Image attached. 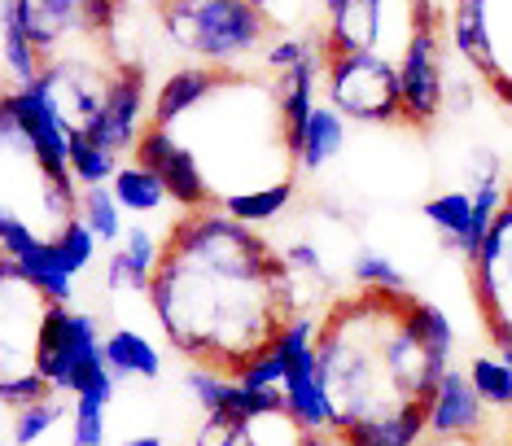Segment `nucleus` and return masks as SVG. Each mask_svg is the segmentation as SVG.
Returning a JSON list of instances; mask_svg holds the SVG:
<instances>
[{
	"instance_id": "f257e3e1",
	"label": "nucleus",
	"mask_w": 512,
	"mask_h": 446,
	"mask_svg": "<svg viewBox=\"0 0 512 446\" xmlns=\"http://www.w3.org/2000/svg\"><path fill=\"white\" fill-rule=\"evenodd\" d=\"M106 337L101 324L88 311H71L62 302H49L40 315V333H36V372L53 385L57 394H101L106 403H114L119 377L106 363Z\"/></svg>"
},
{
	"instance_id": "f03ea898",
	"label": "nucleus",
	"mask_w": 512,
	"mask_h": 446,
	"mask_svg": "<svg viewBox=\"0 0 512 446\" xmlns=\"http://www.w3.org/2000/svg\"><path fill=\"white\" fill-rule=\"evenodd\" d=\"M162 22L184 53L224 70L259 49L267 35V14L254 0H171L162 5Z\"/></svg>"
},
{
	"instance_id": "7ed1b4c3",
	"label": "nucleus",
	"mask_w": 512,
	"mask_h": 446,
	"mask_svg": "<svg viewBox=\"0 0 512 446\" xmlns=\"http://www.w3.org/2000/svg\"><path fill=\"white\" fill-rule=\"evenodd\" d=\"M329 105L355 123H403V79L399 66L372 53L324 57Z\"/></svg>"
},
{
	"instance_id": "20e7f679",
	"label": "nucleus",
	"mask_w": 512,
	"mask_h": 446,
	"mask_svg": "<svg viewBox=\"0 0 512 446\" xmlns=\"http://www.w3.org/2000/svg\"><path fill=\"white\" fill-rule=\"evenodd\" d=\"M5 14L27 31L44 66L62 57L71 35H97L114 27L119 0H5Z\"/></svg>"
},
{
	"instance_id": "39448f33",
	"label": "nucleus",
	"mask_w": 512,
	"mask_h": 446,
	"mask_svg": "<svg viewBox=\"0 0 512 446\" xmlns=\"http://www.w3.org/2000/svg\"><path fill=\"white\" fill-rule=\"evenodd\" d=\"M403 79V127H429L447 110V70H442V18L429 9L412 49L399 62Z\"/></svg>"
},
{
	"instance_id": "423d86ee",
	"label": "nucleus",
	"mask_w": 512,
	"mask_h": 446,
	"mask_svg": "<svg viewBox=\"0 0 512 446\" xmlns=\"http://www.w3.org/2000/svg\"><path fill=\"white\" fill-rule=\"evenodd\" d=\"M132 162H141V167L158 171L162 184H167V193H171V202H176L180 210H189V215L206 210L219 197L215 184H211V175H206V167L197 162V154L184 145L176 132H171V127L145 123L141 140H136Z\"/></svg>"
},
{
	"instance_id": "0eeeda50",
	"label": "nucleus",
	"mask_w": 512,
	"mask_h": 446,
	"mask_svg": "<svg viewBox=\"0 0 512 446\" xmlns=\"http://www.w3.org/2000/svg\"><path fill=\"white\" fill-rule=\"evenodd\" d=\"M110 75L114 66H97L92 57H57L44 66L40 88L49 92V101L71 132H92L101 119V105H106Z\"/></svg>"
},
{
	"instance_id": "6e6552de",
	"label": "nucleus",
	"mask_w": 512,
	"mask_h": 446,
	"mask_svg": "<svg viewBox=\"0 0 512 446\" xmlns=\"http://www.w3.org/2000/svg\"><path fill=\"white\" fill-rule=\"evenodd\" d=\"M0 110L14 114L22 136H27L31 154H36V162L44 171L53 175H71V127L62 123V114H57V105L49 101V92H44L40 84L31 88H14L0 97ZM75 180V175H71Z\"/></svg>"
},
{
	"instance_id": "1a4fd4ad",
	"label": "nucleus",
	"mask_w": 512,
	"mask_h": 446,
	"mask_svg": "<svg viewBox=\"0 0 512 446\" xmlns=\"http://www.w3.org/2000/svg\"><path fill=\"white\" fill-rule=\"evenodd\" d=\"M145 101H149V88H145V66H114L110 75V92H106V105H101V119L92 127V140L106 145L110 154H136V140H141V119H145Z\"/></svg>"
},
{
	"instance_id": "9d476101",
	"label": "nucleus",
	"mask_w": 512,
	"mask_h": 446,
	"mask_svg": "<svg viewBox=\"0 0 512 446\" xmlns=\"http://www.w3.org/2000/svg\"><path fill=\"white\" fill-rule=\"evenodd\" d=\"M486 412L491 407L482 403L477 385L469 377V368H451L442 385L429 398V438L438 442H473L477 433L486 429Z\"/></svg>"
},
{
	"instance_id": "9b49d317",
	"label": "nucleus",
	"mask_w": 512,
	"mask_h": 446,
	"mask_svg": "<svg viewBox=\"0 0 512 446\" xmlns=\"http://www.w3.org/2000/svg\"><path fill=\"white\" fill-rule=\"evenodd\" d=\"M219 79H224V66H180L176 75L158 88V97L149 101V123L180 127L197 105L219 88Z\"/></svg>"
},
{
	"instance_id": "f8f14e48",
	"label": "nucleus",
	"mask_w": 512,
	"mask_h": 446,
	"mask_svg": "<svg viewBox=\"0 0 512 446\" xmlns=\"http://www.w3.org/2000/svg\"><path fill=\"white\" fill-rule=\"evenodd\" d=\"M429 433V403H407L390 416L355 420L337 433L342 446H416Z\"/></svg>"
},
{
	"instance_id": "ddd939ff",
	"label": "nucleus",
	"mask_w": 512,
	"mask_h": 446,
	"mask_svg": "<svg viewBox=\"0 0 512 446\" xmlns=\"http://www.w3.org/2000/svg\"><path fill=\"white\" fill-rule=\"evenodd\" d=\"M421 210H425V219L438 228V237L473 263L477 250H482V237H477V223H473V193H464V189L438 193V197H429Z\"/></svg>"
},
{
	"instance_id": "4468645a",
	"label": "nucleus",
	"mask_w": 512,
	"mask_h": 446,
	"mask_svg": "<svg viewBox=\"0 0 512 446\" xmlns=\"http://www.w3.org/2000/svg\"><path fill=\"white\" fill-rule=\"evenodd\" d=\"M342 149H346V114L333 110V105H316L307 132H302V145H298L294 167L302 175H320L337 154H342Z\"/></svg>"
},
{
	"instance_id": "2eb2a0df",
	"label": "nucleus",
	"mask_w": 512,
	"mask_h": 446,
	"mask_svg": "<svg viewBox=\"0 0 512 446\" xmlns=\"http://www.w3.org/2000/svg\"><path fill=\"white\" fill-rule=\"evenodd\" d=\"M106 363L119 381H158L162 377V355L136 328H110L106 333Z\"/></svg>"
},
{
	"instance_id": "dca6fc26",
	"label": "nucleus",
	"mask_w": 512,
	"mask_h": 446,
	"mask_svg": "<svg viewBox=\"0 0 512 446\" xmlns=\"http://www.w3.org/2000/svg\"><path fill=\"white\" fill-rule=\"evenodd\" d=\"M447 40L482 79H491V49H486V0H451Z\"/></svg>"
},
{
	"instance_id": "f3484780",
	"label": "nucleus",
	"mask_w": 512,
	"mask_h": 446,
	"mask_svg": "<svg viewBox=\"0 0 512 446\" xmlns=\"http://www.w3.org/2000/svg\"><path fill=\"white\" fill-rule=\"evenodd\" d=\"M14 272L27 280L31 289L40 293L44 302H62V307H71V293H75V276H66L62 267H57V258H53V250H49V241H36L22 258H5Z\"/></svg>"
},
{
	"instance_id": "a211bd4d",
	"label": "nucleus",
	"mask_w": 512,
	"mask_h": 446,
	"mask_svg": "<svg viewBox=\"0 0 512 446\" xmlns=\"http://www.w3.org/2000/svg\"><path fill=\"white\" fill-rule=\"evenodd\" d=\"M294 202V180H276V184H263V189H241L224 197V215L237 219L241 228H259V223H272L276 215H285V206Z\"/></svg>"
},
{
	"instance_id": "6ab92c4d",
	"label": "nucleus",
	"mask_w": 512,
	"mask_h": 446,
	"mask_svg": "<svg viewBox=\"0 0 512 446\" xmlns=\"http://www.w3.org/2000/svg\"><path fill=\"white\" fill-rule=\"evenodd\" d=\"M110 189H114V197H119V206L127 210V215H158V210L171 202L162 175L141 167V162H127V167H119V175L110 180Z\"/></svg>"
},
{
	"instance_id": "aec40b11",
	"label": "nucleus",
	"mask_w": 512,
	"mask_h": 446,
	"mask_svg": "<svg viewBox=\"0 0 512 446\" xmlns=\"http://www.w3.org/2000/svg\"><path fill=\"white\" fill-rule=\"evenodd\" d=\"M127 210L119 206V197H114L110 184H101V189H84L79 193V219L92 228V237L101 245H114L119 250L123 237H127V223H123Z\"/></svg>"
},
{
	"instance_id": "412c9836",
	"label": "nucleus",
	"mask_w": 512,
	"mask_h": 446,
	"mask_svg": "<svg viewBox=\"0 0 512 446\" xmlns=\"http://www.w3.org/2000/svg\"><path fill=\"white\" fill-rule=\"evenodd\" d=\"M184 390H189V398L202 407L206 416L232 420V407H237L241 381L228 377V372H219V368H189V377H184Z\"/></svg>"
},
{
	"instance_id": "4be33fe9",
	"label": "nucleus",
	"mask_w": 512,
	"mask_h": 446,
	"mask_svg": "<svg viewBox=\"0 0 512 446\" xmlns=\"http://www.w3.org/2000/svg\"><path fill=\"white\" fill-rule=\"evenodd\" d=\"M71 175L79 189H101L119 175V154L97 145L88 132H71Z\"/></svg>"
},
{
	"instance_id": "5701e85b",
	"label": "nucleus",
	"mask_w": 512,
	"mask_h": 446,
	"mask_svg": "<svg viewBox=\"0 0 512 446\" xmlns=\"http://www.w3.org/2000/svg\"><path fill=\"white\" fill-rule=\"evenodd\" d=\"M407 324L416 328V337L425 342L429 355H438L442 363H451V346H456V328L442 315L438 302H425V298H407Z\"/></svg>"
},
{
	"instance_id": "b1692460",
	"label": "nucleus",
	"mask_w": 512,
	"mask_h": 446,
	"mask_svg": "<svg viewBox=\"0 0 512 446\" xmlns=\"http://www.w3.org/2000/svg\"><path fill=\"white\" fill-rule=\"evenodd\" d=\"M5 75H9V92L40 84V75H44V57L36 53V44L27 40V31L9 14H5Z\"/></svg>"
},
{
	"instance_id": "393cba45",
	"label": "nucleus",
	"mask_w": 512,
	"mask_h": 446,
	"mask_svg": "<svg viewBox=\"0 0 512 446\" xmlns=\"http://www.w3.org/2000/svg\"><path fill=\"white\" fill-rule=\"evenodd\" d=\"M66 416H71V412H66V403L57 394L44 398V403L22 407V412L9 416V442H14V446H36V442L49 438V433L62 425Z\"/></svg>"
},
{
	"instance_id": "a878e982",
	"label": "nucleus",
	"mask_w": 512,
	"mask_h": 446,
	"mask_svg": "<svg viewBox=\"0 0 512 446\" xmlns=\"http://www.w3.org/2000/svg\"><path fill=\"white\" fill-rule=\"evenodd\" d=\"M97 237H92V228L84 219H71L57 237H49V250L57 258V267H62L66 276H79V272H88L92 267V258H97Z\"/></svg>"
},
{
	"instance_id": "bb28decb",
	"label": "nucleus",
	"mask_w": 512,
	"mask_h": 446,
	"mask_svg": "<svg viewBox=\"0 0 512 446\" xmlns=\"http://www.w3.org/2000/svg\"><path fill=\"white\" fill-rule=\"evenodd\" d=\"M469 377L477 385L486 407H499V412H512V363L504 355H477L469 363Z\"/></svg>"
},
{
	"instance_id": "cd10ccee",
	"label": "nucleus",
	"mask_w": 512,
	"mask_h": 446,
	"mask_svg": "<svg viewBox=\"0 0 512 446\" xmlns=\"http://www.w3.org/2000/svg\"><path fill=\"white\" fill-rule=\"evenodd\" d=\"M351 276L359 289H377V293H407V272L381 250H359L351 258Z\"/></svg>"
},
{
	"instance_id": "c85d7f7f",
	"label": "nucleus",
	"mask_w": 512,
	"mask_h": 446,
	"mask_svg": "<svg viewBox=\"0 0 512 446\" xmlns=\"http://www.w3.org/2000/svg\"><path fill=\"white\" fill-rule=\"evenodd\" d=\"M106 398L79 394L71 412V446H106Z\"/></svg>"
},
{
	"instance_id": "c756f323",
	"label": "nucleus",
	"mask_w": 512,
	"mask_h": 446,
	"mask_svg": "<svg viewBox=\"0 0 512 446\" xmlns=\"http://www.w3.org/2000/svg\"><path fill=\"white\" fill-rule=\"evenodd\" d=\"M57 390L49 381L40 377L36 368L31 372H18V377H5L0 381V403L9 407V412H22V407H31V403H44V398H53Z\"/></svg>"
},
{
	"instance_id": "7c9ffc66",
	"label": "nucleus",
	"mask_w": 512,
	"mask_h": 446,
	"mask_svg": "<svg viewBox=\"0 0 512 446\" xmlns=\"http://www.w3.org/2000/svg\"><path fill=\"white\" fill-rule=\"evenodd\" d=\"M237 381L241 385H285V363H281V355H276L272 346H267L263 355H254L246 368L237 372Z\"/></svg>"
},
{
	"instance_id": "2f4dec72",
	"label": "nucleus",
	"mask_w": 512,
	"mask_h": 446,
	"mask_svg": "<svg viewBox=\"0 0 512 446\" xmlns=\"http://www.w3.org/2000/svg\"><path fill=\"white\" fill-rule=\"evenodd\" d=\"M316 49H320V40H289V35H285V40H276L272 49H267V66H272L276 75H285V70H294V66L307 62Z\"/></svg>"
},
{
	"instance_id": "473e14b6",
	"label": "nucleus",
	"mask_w": 512,
	"mask_h": 446,
	"mask_svg": "<svg viewBox=\"0 0 512 446\" xmlns=\"http://www.w3.org/2000/svg\"><path fill=\"white\" fill-rule=\"evenodd\" d=\"M285 263H289V272H294V276H311V280H324V276H329V267H324V258H320V250H316L311 241L285 245Z\"/></svg>"
},
{
	"instance_id": "72a5a7b5",
	"label": "nucleus",
	"mask_w": 512,
	"mask_h": 446,
	"mask_svg": "<svg viewBox=\"0 0 512 446\" xmlns=\"http://www.w3.org/2000/svg\"><path fill=\"white\" fill-rule=\"evenodd\" d=\"M447 105L460 114L473 110V84H447Z\"/></svg>"
},
{
	"instance_id": "f704fd0d",
	"label": "nucleus",
	"mask_w": 512,
	"mask_h": 446,
	"mask_svg": "<svg viewBox=\"0 0 512 446\" xmlns=\"http://www.w3.org/2000/svg\"><path fill=\"white\" fill-rule=\"evenodd\" d=\"M294 446H342V442H337V433H307L302 429Z\"/></svg>"
},
{
	"instance_id": "c9c22d12",
	"label": "nucleus",
	"mask_w": 512,
	"mask_h": 446,
	"mask_svg": "<svg viewBox=\"0 0 512 446\" xmlns=\"http://www.w3.org/2000/svg\"><path fill=\"white\" fill-rule=\"evenodd\" d=\"M123 446H162L158 433H145V438H132V442H123Z\"/></svg>"
},
{
	"instance_id": "e433bc0d",
	"label": "nucleus",
	"mask_w": 512,
	"mask_h": 446,
	"mask_svg": "<svg viewBox=\"0 0 512 446\" xmlns=\"http://www.w3.org/2000/svg\"><path fill=\"white\" fill-rule=\"evenodd\" d=\"M342 5H346V0H324V9H329V14H337Z\"/></svg>"
},
{
	"instance_id": "4c0bfd02",
	"label": "nucleus",
	"mask_w": 512,
	"mask_h": 446,
	"mask_svg": "<svg viewBox=\"0 0 512 446\" xmlns=\"http://www.w3.org/2000/svg\"><path fill=\"white\" fill-rule=\"evenodd\" d=\"M254 5H259V9H263V14H267V5H272V0H254Z\"/></svg>"
},
{
	"instance_id": "58836bf2",
	"label": "nucleus",
	"mask_w": 512,
	"mask_h": 446,
	"mask_svg": "<svg viewBox=\"0 0 512 446\" xmlns=\"http://www.w3.org/2000/svg\"><path fill=\"white\" fill-rule=\"evenodd\" d=\"M499 355H504V359H508V363H512V346H508V350H499Z\"/></svg>"
},
{
	"instance_id": "ea45409f",
	"label": "nucleus",
	"mask_w": 512,
	"mask_h": 446,
	"mask_svg": "<svg viewBox=\"0 0 512 446\" xmlns=\"http://www.w3.org/2000/svg\"><path fill=\"white\" fill-rule=\"evenodd\" d=\"M438 446H447V442H438Z\"/></svg>"
},
{
	"instance_id": "a19ab883",
	"label": "nucleus",
	"mask_w": 512,
	"mask_h": 446,
	"mask_svg": "<svg viewBox=\"0 0 512 446\" xmlns=\"http://www.w3.org/2000/svg\"><path fill=\"white\" fill-rule=\"evenodd\" d=\"M9 446H14V442H9Z\"/></svg>"
}]
</instances>
